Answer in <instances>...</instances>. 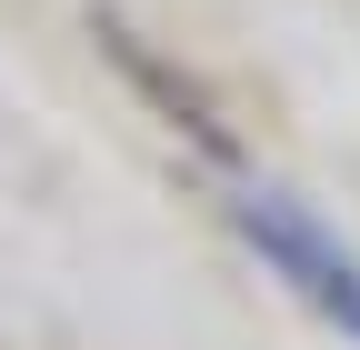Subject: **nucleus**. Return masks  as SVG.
<instances>
[{
    "label": "nucleus",
    "mask_w": 360,
    "mask_h": 350,
    "mask_svg": "<svg viewBox=\"0 0 360 350\" xmlns=\"http://www.w3.org/2000/svg\"><path fill=\"white\" fill-rule=\"evenodd\" d=\"M231 221L250 231V250H260V260H270V271H281L340 340H360V260H350V250H330L290 200H231Z\"/></svg>",
    "instance_id": "1"
}]
</instances>
